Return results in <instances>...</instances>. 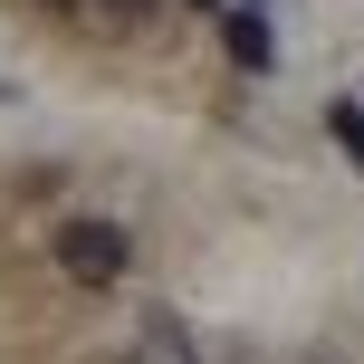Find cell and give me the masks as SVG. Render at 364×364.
Instances as JSON below:
<instances>
[{"instance_id": "6da1fadb", "label": "cell", "mask_w": 364, "mask_h": 364, "mask_svg": "<svg viewBox=\"0 0 364 364\" xmlns=\"http://www.w3.org/2000/svg\"><path fill=\"white\" fill-rule=\"evenodd\" d=\"M58 269H68L77 288H115V278L134 269V240L115 230V220H68V230H58Z\"/></svg>"}, {"instance_id": "7a4b0ae2", "label": "cell", "mask_w": 364, "mask_h": 364, "mask_svg": "<svg viewBox=\"0 0 364 364\" xmlns=\"http://www.w3.org/2000/svg\"><path fill=\"white\" fill-rule=\"evenodd\" d=\"M125 364H201V355H192V336H182V316H144Z\"/></svg>"}, {"instance_id": "3957f363", "label": "cell", "mask_w": 364, "mask_h": 364, "mask_svg": "<svg viewBox=\"0 0 364 364\" xmlns=\"http://www.w3.org/2000/svg\"><path fill=\"white\" fill-rule=\"evenodd\" d=\"M220 29H230V58H240V68H269V19H259V10H230V19H220Z\"/></svg>"}, {"instance_id": "277c9868", "label": "cell", "mask_w": 364, "mask_h": 364, "mask_svg": "<svg viewBox=\"0 0 364 364\" xmlns=\"http://www.w3.org/2000/svg\"><path fill=\"white\" fill-rule=\"evenodd\" d=\"M326 115H336V134H346V154L364 164V106H326Z\"/></svg>"}, {"instance_id": "5b68a950", "label": "cell", "mask_w": 364, "mask_h": 364, "mask_svg": "<svg viewBox=\"0 0 364 364\" xmlns=\"http://www.w3.org/2000/svg\"><path fill=\"white\" fill-rule=\"evenodd\" d=\"M288 364H336V355H288Z\"/></svg>"}]
</instances>
